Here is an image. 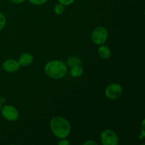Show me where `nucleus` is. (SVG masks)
<instances>
[{
    "label": "nucleus",
    "mask_w": 145,
    "mask_h": 145,
    "mask_svg": "<svg viewBox=\"0 0 145 145\" xmlns=\"http://www.w3.org/2000/svg\"><path fill=\"white\" fill-rule=\"evenodd\" d=\"M2 67L5 72L8 73H14L19 69L20 65L18 61L15 59H8L3 62Z\"/></svg>",
    "instance_id": "nucleus-7"
},
{
    "label": "nucleus",
    "mask_w": 145,
    "mask_h": 145,
    "mask_svg": "<svg viewBox=\"0 0 145 145\" xmlns=\"http://www.w3.org/2000/svg\"><path fill=\"white\" fill-rule=\"evenodd\" d=\"M83 144L84 145H97L98 143L96 142L93 141V140H87V141H86L85 142H84Z\"/></svg>",
    "instance_id": "nucleus-17"
},
{
    "label": "nucleus",
    "mask_w": 145,
    "mask_h": 145,
    "mask_svg": "<svg viewBox=\"0 0 145 145\" xmlns=\"http://www.w3.org/2000/svg\"><path fill=\"white\" fill-rule=\"evenodd\" d=\"M108 33L107 29L103 26H98L91 33V40L96 45H103L107 40Z\"/></svg>",
    "instance_id": "nucleus-3"
},
{
    "label": "nucleus",
    "mask_w": 145,
    "mask_h": 145,
    "mask_svg": "<svg viewBox=\"0 0 145 145\" xmlns=\"http://www.w3.org/2000/svg\"><path fill=\"white\" fill-rule=\"evenodd\" d=\"M45 72L49 77L60 79L65 77L67 72L66 64L62 60H52L45 65Z\"/></svg>",
    "instance_id": "nucleus-2"
},
{
    "label": "nucleus",
    "mask_w": 145,
    "mask_h": 145,
    "mask_svg": "<svg viewBox=\"0 0 145 145\" xmlns=\"http://www.w3.org/2000/svg\"><path fill=\"white\" fill-rule=\"evenodd\" d=\"M6 24H7V20H6L5 16L4 15L3 13L0 11V31L4 29Z\"/></svg>",
    "instance_id": "nucleus-13"
},
{
    "label": "nucleus",
    "mask_w": 145,
    "mask_h": 145,
    "mask_svg": "<svg viewBox=\"0 0 145 145\" xmlns=\"http://www.w3.org/2000/svg\"><path fill=\"white\" fill-rule=\"evenodd\" d=\"M67 65L72 67L75 66V65H80V64L82 63V59L79 57H78L72 56L70 57L67 59Z\"/></svg>",
    "instance_id": "nucleus-11"
},
{
    "label": "nucleus",
    "mask_w": 145,
    "mask_h": 145,
    "mask_svg": "<svg viewBox=\"0 0 145 145\" xmlns=\"http://www.w3.org/2000/svg\"><path fill=\"white\" fill-rule=\"evenodd\" d=\"M98 55L102 59H107L111 56V50L107 45H101V46L98 48Z\"/></svg>",
    "instance_id": "nucleus-9"
},
{
    "label": "nucleus",
    "mask_w": 145,
    "mask_h": 145,
    "mask_svg": "<svg viewBox=\"0 0 145 145\" xmlns=\"http://www.w3.org/2000/svg\"><path fill=\"white\" fill-rule=\"evenodd\" d=\"M14 4H21V3L24 2L25 0H10Z\"/></svg>",
    "instance_id": "nucleus-18"
},
{
    "label": "nucleus",
    "mask_w": 145,
    "mask_h": 145,
    "mask_svg": "<svg viewBox=\"0 0 145 145\" xmlns=\"http://www.w3.org/2000/svg\"><path fill=\"white\" fill-rule=\"evenodd\" d=\"M30 3L34 5H42L48 1V0H28Z\"/></svg>",
    "instance_id": "nucleus-14"
},
{
    "label": "nucleus",
    "mask_w": 145,
    "mask_h": 145,
    "mask_svg": "<svg viewBox=\"0 0 145 145\" xmlns=\"http://www.w3.org/2000/svg\"><path fill=\"white\" fill-rule=\"evenodd\" d=\"M106 96L110 100H116L123 94V87L118 83L110 84L105 90Z\"/></svg>",
    "instance_id": "nucleus-5"
},
{
    "label": "nucleus",
    "mask_w": 145,
    "mask_h": 145,
    "mask_svg": "<svg viewBox=\"0 0 145 145\" xmlns=\"http://www.w3.org/2000/svg\"><path fill=\"white\" fill-rule=\"evenodd\" d=\"M54 11L56 14L57 15H61L64 13L65 11V6H63L62 4H57L54 7Z\"/></svg>",
    "instance_id": "nucleus-12"
},
{
    "label": "nucleus",
    "mask_w": 145,
    "mask_h": 145,
    "mask_svg": "<svg viewBox=\"0 0 145 145\" xmlns=\"http://www.w3.org/2000/svg\"><path fill=\"white\" fill-rule=\"evenodd\" d=\"M0 111L3 118L8 121H16L19 117V113L18 110L14 106L11 105H6L4 107L1 108Z\"/></svg>",
    "instance_id": "nucleus-6"
},
{
    "label": "nucleus",
    "mask_w": 145,
    "mask_h": 145,
    "mask_svg": "<svg viewBox=\"0 0 145 145\" xmlns=\"http://www.w3.org/2000/svg\"><path fill=\"white\" fill-rule=\"evenodd\" d=\"M70 74L74 77H80L84 74L83 67L82 66H80V65H75V66L72 67Z\"/></svg>",
    "instance_id": "nucleus-10"
},
{
    "label": "nucleus",
    "mask_w": 145,
    "mask_h": 145,
    "mask_svg": "<svg viewBox=\"0 0 145 145\" xmlns=\"http://www.w3.org/2000/svg\"><path fill=\"white\" fill-rule=\"evenodd\" d=\"M1 103L0 102V110H1Z\"/></svg>",
    "instance_id": "nucleus-19"
},
{
    "label": "nucleus",
    "mask_w": 145,
    "mask_h": 145,
    "mask_svg": "<svg viewBox=\"0 0 145 145\" xmlns=\"http://www.w3.org/2000/svg\"><path fill=\"white\" fill-rule=\"evenodd\" d=\"M101 141L103 145H118L119 138L116 132L110 129H106L101 134Z\"/></svg>",
    "instance_id": "nucleus-4"
},
{
    "label": "nucleus",
    "mask_w": 145,
    "mask_h": 145,
    "mask_svg": "<svg viewBox=\"0 0 145 145\" xmlns=\"http://www.w3.org/2000/svg\"><path fill=\"white\" fill-rule=\"evenodd\" d=\"M58 144H59V145H69V144H70V143H69V142L67 140H65V138H64V139H61L60 141L58 142Z\"/></svg>",
    "instance_id": "nucleus-16"
},
{
    "label": "nucleus",
    "mask_w": 145,
    "mask_h": 145,
    "mask_svg": "<svg viewBox=\"0 0 145 145\" xmlns=\"http://www.w3.org/2000/svg\"><path fill=\"white\" fill-rule=\"evenodd\" d=\"M33 61V55L31 53L25 52V53H23L22 55H21V56L18 58V62L19 63L20 66L28 67L31 64H32Z\"/></svg>",
    "instance_id": "nucleus-8"
},
{
    "label": "nucleus",
    "mask_w": 145,
    "mask_h": 145,
    "mask_svg": "<svg viewBox=\"0 0 145 145\" xmlns=\"http://www.w3.org/2000/svg\"><path fill=\"white\" fill-rule=\"evenodd\" d=\"M50 127L52 133L59 139L66 138L71 132L70 123L62 116H55L50 122Z\"/></svg>",
    "instance_id": "nucleus-1"
},
{
    "label": "nucleus",
    "mask_w": 145,
    "mask_h": 145,
    "mask_svg": "<svg viewBox=\"0 0 145 145\" xmlns=\"http://www.w3.org/2000/svg\"><path fill=\"white\" fill-rule=\"evenodd\" d=\"M74 1L75 0H58V2L63 6H69L73 4Z\"/></svg>",
    "instance_id": "nucleus-15"
}]
</instances>
